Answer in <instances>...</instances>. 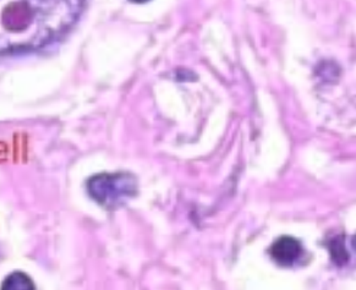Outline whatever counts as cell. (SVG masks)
<instances>
[{
	"label": "cell",
	"instance_id": "cell-1",
	"mask_svg": "<svg viewBox=\"0 0 356 290\" xmlns=\"http://www.w3.org/2000/svg\"><path fill=\"white\" fill-rule=\"evenodd\" d=\"M83 0H0V54L46 46L67 32Z\"/></svg>",
	"mask_w": 356,
	"mask_h": 290
},
{
	"label": "cell",
	"instance_id": "cell-2",
	"mask_svg": "<svg viewBox=\"0 0 356 290\" xmlns=\"http://www.w3.org/2000/svg\"><path fill=\"white\" fill-rule=\"evenodd\" d=\"M87 191L103 209H117L136 196L138 180L127 172L97 174L87 182Z\"/></svg>",
	"mask_w": 356,
	"mask_h": 290
},
{
	"label": "cell",
	"instance_id": "cell-3",
	"mask_svg": "<svg viewBox=\"0 0 356 290\" xmlns=\"http://www.w3.org/2000/svg\"><path fill=\"white\" fill-rule=\"evenodd\" d=\"M302 246L299 240L293 236H280L270 246L272 259L280 266H293L302 256Z\"/></svg>",
	"mask_w": 356,
	"mask_h": 290
},
{
	"label": "cell",
	"instance_id": "cell-4",
	"mask_svg": "<svg viewBox=\"0 0 356 290\" xmlns=\"http://www.w3.org/2000/svg\"><path fill=\"white\" fill-rule=\"evenodd\" d=\"M1 288L4 290H22V289H33V283L32 280L25 275L16 272L13 275H8L4 283L1 285Z\"/></svg>",
	"mask_w": 356,
	"mask_h": 290
},
{
	"label": "cell",
	"instance_id": "cell-5",
	"mask_svg": "<svg viewBox=\"0 0 356 290\" xmlns=\"http://www.w3.org/2000/svg\"><path fill=\"white\" fill-rule=\"evenodd\" d=\"M332 259L337 262L338 265L346 264L348 260V254H346L344 244H341V239H334L331 243Z\"/></svg>",
	"mask_w": 356,
	"mask_h": 290
},
{
	"label": "cell",
	"instance_id": "cell-6",
	"mask_svg": "<svg viewBox=\"0 0 356 290\" xmlns=\"http://www.w3.org/2000/svg\"><path fill=\"white\" fill-rule=\"evenodd\" d=\"M130 1H133V3H138V4H143V3H147L149 0H130Z\"/></svg>",
	"mask_w": 356,
	"mask_h": 290
}]
</instances>
